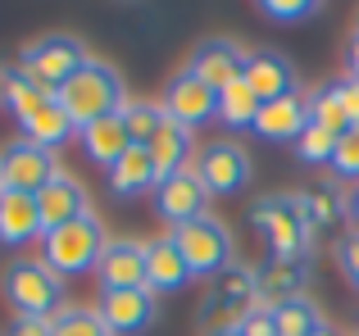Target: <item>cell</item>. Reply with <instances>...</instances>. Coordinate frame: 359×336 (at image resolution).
<instances>
[{
  "label": "cell",
  "instance_id": "obj_1",
  "mask_svg": "<svg viewBox=\"0 0 359 336\" xmlns=\"http://www.w3.org/2000/svg\"><path fill=\"white\" fill-rule=\"evenodd\" d=\"M55 100L64 105V114L73 118V127H87V123H96V118H109V114H118L123 105H128V96H123V78L109 64H100V59H87L78 73H73L69 82H64L60 91H55Z\"/></svg>",
  "mask_w": 359,
  "mask_h": 336
},
{
  "label": "cell",
  "instance_id": "obj_2",
  "mask_svg": "<svg viewBox=\"0 0 359 336\" xmlns=\"http://www.w3.org/2000/svg\"><path fill=\"white\" fill-rule=\"evenodd\" d=\"M0 291L14 304L18 318H41L50 323L64 309V277L46 259H14L0 277Z\"/></svg>",
  "mask_w": 359,
  "mask_h": 336
},
{
  "label": "cell",
  "instance_id": "obj_3",
  "mask_svg": "<svg viewBox=\"0 0 359 336\" xmlns=\"http://www.w3.org/2000/svg\"><path fill=\"white\" fill-rule=\"evenodd\" d=\"M105 227H100L96 214H87V218L69 223V227H55L41 237V259L55 268L60 277H82V273H96L100 259H105Z\"/></svg>",
  "mask_w": 359,
  "mask_h": 336
},
{
  "label": "cell",
  "instance_id": "obj_4",
  "mask_svg": "<svg viewBox=\"0 0 359 336\" xmlns=\"http://www.w3.org/2000/svg\"><path fill=\"white\" fill-rule=\"evenodd\" d=\"M264 314V300H259V286H255V268H223L219 277L210 282V295L201 304V323L205 332H223V328H245V323Z\"/></svg>",
  "mask_w": 359,
  "mask_h": 336
},
{
  "label": "cell",
  "instance_id": "obj_5",
  "mask_svg": "<svg viewBox=\"0 0 359 336\" xmlns=\"http://www.w3.org/2000/svg\"><path fill=\"white\" fill-rule=\"evenodd\" d=\"M250 223L259 227V237L273 246L278 259H300L314 246V227H309L305 209H300V195H264V200H255Z\"/></svg>",
  "mask_w": 359,
  "mask_h": 336
},
{
  "label": "cell",
  "instance_id": "obj_6",
  "mask_svg": "<svg viewBox=\"0 0 359 336\" xmlns=\"http://www.w3.org/2000/svg\"><path fill=\"white\" fill-rule=\"evenodd\" d=\"M173 241L182 250L191 277H219L223 268H232V232L219 218H210V214L173 227Z\"/></svg>",
  "mask_w": 359,
  "mask_h": 336
},
{
  "label": "cell",
  "instance_id": "obj_7",
  "mask_svg": "<svg viewBox=\"0 0 359 336\" xmlns=\"http://www.w3.org/2000/svg\"><path fill=\"white\" fill-rule=\"evenodd\" d=\"M87 64V50H82V41L78 36H64V32H50V36H41V41H32L23 50V59H18V69L27 73V78L36 82L41 91H60L64 82L73 78V73Z\"/></svg>",
  "mask_w": 359,
  "mask_h": 336
},
{
  "label": "cell",
  "instance_id": "obj_8",
  "mask_svg": "<svg viewBox=\"0 0 359 336\" xmlns=\"http://www.w3.org/2000/svg\"><path fill=\"white\" fill-rule=\"evenodd\" d=\"M159 109H164V118H173L177 127L196 132L201 123L219 118V91L205 87V82L196 78L191 69H177L173 78H168L164 96H159Z\"/></svg>",
  "mask_w": 359,
  "mask_h": 336
},
{
  "label": "cell",
  "instance_id": "obj_9",
  "mask_svg": "<svg viewBox=\"0 0 359 336\" xmlns=\"http://www.w3.org/2000/svg\"><path fill=\"white\" fill-rule=\"evenodd\" d=\"M196 177L205 182L210 195H237L250 182V155L237 141H210L196 160Z\"/></svg>",
  "mask_w": 359,
  "mask_h": 336
},
{
  "label": "cell",
  "instance_id": "obj_10",
  "mask_svg": "<svg viewBox=\"0 0 359 336\" xmlns=\"http://www.w3.org/2000/svg\"><path fill=\"white\" fill-rule=\"evenodd\" d=\"M50 177H60V168H55V150H41V146H32V141L5 146V155H0V182H5V191L36 195Z\"/></svg>",
  "mask_w": 359,
  "mask_h": 336
},
{
  "label": "cell",
  "instance_id": "obj_11",
  "mask_svg": "<svg viewBox=\"0 0 359 336\" xmlns=\"http://www.w3.org/2000/svg\"><path fill=\"white\" fill-rule=\"evenodd\" d=\"M245 59H250V55H245L237 41H228V36H205V41L196 46V55H191L187 69H191L205 87L228 91L232 82L245 78Z\"/></svg>",
  "mask_w": 359,
  "mask_h": 336
},
{
  "label": "cell",
  "instance_id": "obj_12",
  "mask_svg": "<svg viewBox=\"0 0 359 336\" xmlns=\"http://www.w3.org/2000/svg\"><path fill=\"white\" fill-rule=\"evenodd\" d=\"M155 209H159V218H168L173 227H182V223H191V218H205L210 191H205V182L196 177V168H182V173L164 177V182L155 186Z\"/></svg>",
  "mask_w": 359,
  "mask_h": 336
},
{
  "label": "cell",
  "instance_id": "obj_13",
  "mask_svg": "<svg viewBox=\"0 0 359 336\" xmlns=\"http://www.w3.org/2000/svg\"><path fill=\"white\" fill-rule=\"evenodd\" d=\"M36 214H41V237L55 232V227H69V223L87 218V214H91L87 186H82L78 177H69V173L50 177V182L36 191Z\"/></svg>",
  "mask_w": 359,
  "mask_h": 336
},
{
  "label": "cell",
  "instance_id": "obj_14",
  "mask_svg": "<svg viewBox=\"0 0 359 336\" xmlns=\"http://www.w3.org/2000/svg\"><path fill=\"white\" fill-rule=\"evenodd\" d=\"M96 314L105 318L109 336H141L155 323V295L146 286H137V291H100Z\"/></svg>",
  "mask_w": 359,
  "mask_h": 336
},
{
  "label": "cell",
  "instance_id": "obj_15",
  "mask_svg": "<svg viewBox=\"0 0 359 336\" xmlns=\"http://www.w3.org/2000/svg\"><path fill=\"white\" fill-rule=\"evenodd\" d=\"M241 82L255 91L259 105L282 100V96H296V69H291V59L278 55V50H255L250 59H245V78Z\"/></svg>",
  "mask_w": 359,
  "mask_h": 336
},
{
  "label": "cell",
  "instance_id": "obj_16",
  "mask_svg": "<svg viewBox=\"0 0 359 336\" xmlns=\"http://www.w3.org/2000/svg\"><path fill=\"white\" fill-rule=\"evenodd\" d=\"M96 277H100V291H137V286H146V246L141 241H109Z\"/></svg>",
  "mask_w": 359,
  "mask_h": 336
},
{
  "label": "cell",
  "instance_id": "obj_17",
  "mask_svg": "<svg viewBox=\"0 0 359 336\" xmlns=\"http://www.w3.org/2000/svg\"><path fill=\"white\" fill-rule=\"evenodd\" d=\"M305 282H309V255H300V259H278V255H273L269 264L255 273V286H259L264 309L305 295Z\"/></svg>",
  "mask_w": 359,
  "mask_h": 336
},
{
  "label": "cell",
  "instance_id": "obj_18",
  "mask_svg": "<svg viewBox=\"0 0 359 336\" xmlns=\"http://www.w3.org/2000/svg\"><path fill=\"white\" fill-rule=\"evenodd\" d=\"M305 127H309V100H300V91L259 105V118H255V132L264 141H300Z\"/></svg>",
  "mask_w": 359,
  "mask_h": 336
},
{
  "label": "cell",
  "instance_id": "obj_19",
  "mask_svg": "<svg viewBox=\"0 0 359 336\" xmlns=\"http://www.w3.org/2000/svg\"><path fill=\"white\" fill-rule=\"evenodd\" d=\"M191 282V268H187L182 250H177L173 237H159L146 246V291L159 295V291H182Z\"/></svg>",
  "mask_w": 359,
  "mask_h": 336
},
{
  "label": "cell",
  "instance_id": "obj_20",
  "mask_svg": "<svg viewBox=\"0 0 359 336\" xmlns=\"http://www.w3.org/2000/svg\"><path fill=\"white\" fill-rule=\"evenodd\" d=\"M78 141H82V150H87V160L100 164V168H114L123 155L132 150V136H128V127H123V114H109V118L87 123L78 132Z\"/></svg>",
  "mask_w": 359,
  "mask_h": 336
},
{
  "label": "cell",
  "instance_id": "obj_21",
  "mask_svg": "<svg viewBox=\"0 0 359 336\" xmlns=\"http://www.w3.org/2000/svg\"><path fill=\"white\" fill-rule=\"evenodd\" d=\"M150 150V164H155L159 182L173 173H182V168H191V155H196V132H187V127H177L173 118H164V127L155 132V141L146 146Z\"/></svg>",
  "mask_w": 359,
  "mask_h": 336
},
{
  "label": "cell",
  "instance_id": "obj_22",
  "mask_svg": "<svg viewBox=\"0 0 359 336\" xmlns=\"http://www.w3.org/2000/svg\"><path fill=\"white\" fill-rule=\"evenodd\" d=\"M41 237V214H36V195L5 191L0 195V241L5 246H27Z\"/></svg>",
  "mask_w": 359,
  "mask_h": 336
},
{
  "label": "cell",
  "instance_id": "obj_23",
  "mask_svg": "<svg viewBox=\"0 0 359 336\" xmlns=\"http://www.w3.org/2000/svg\"><path fill=\"white\" fill-rule=\"evenodd\" d=\"M105 177H109V191H114L118 200H137V195H146L150 186H159V173H155V164H150L146 146H132Z\"/></svg>",
  "mask_w": 359,
  "mask_h": 336
},
{
  "label": "cell",
  "instance_id": "obj_24",
  "mask_svg": "<svg viewBox=\"0 0 359 336\" xmlns=\"http://www.w3.org/2000/svg\"><path fill=\"white\" fill-rule=\"evenodd\" d=\"M78 132V127H73V118L64 114V105L60 100H46L41 109H36L32 118H27L23 123V141H32V146H41V150H60L64 141H69V136Z\"/></svg>",
  "mask_w": 359,
  "mask_h": 336
},
{
  "label": "cell",
  "instance_id": "obj_25",
  "mask_svg": "<svg viewBox=\"0 0 359 336\" xmlns=\"http://www.w3.org/2000/svg\"><path fill=\"white\" fill-rule=\"evenodd\" d=\"M0 100H5V109L18 118V127H23L27 118H32L36 109L46 105V100H50V91H41V87H36V82L14 64V69L0 73Z\"/></svg>",
  "mask_w": 359,
  "mask_h": 336
},
{
  "label": "cell",
  "instance_id": "obj_26",
  "mask_svg": "<svg viewBox=\"0 0 359 336\" xmlns=\"http://www.w3.org/2000/svg\"><path fill=\"white\" fill-rule=\"evenodd\" d=\"M269 323H273V336H314L323 332V309H318L309 295H296V300H282L269 309Z\"/></svg>",
  "mask_w": 359,
  "mask_h": 336
},
{
  "label": "cell",
  "instance_id": "obj_27",
  "mask_svg": "<svg viewBox=\"0 0 359 336\" xmlns=\"http://www.w3.org/2000/svg\"><path fill=\"white\" fill-rule=\"evenodd\" d=\"M255 118H259V100H255V91L245 82H232L228 91H219V123L223 127L241 132V127H255Z\"/></svg>",
  "mask_w": 359,
  "mask_h": 336
},
{
  "label": "cell",
  "instance_id": "obj_28",
  "mask_svg": "<svg viewBox=\"0 0 359 336\" xmlns=\"http://www.w3.org/2000/svg\"><path fill=\"white\" fill-rule=\"evenodd\" d=\"M118 114H123V127H128L132 146H150L155 132L164 127V109H159V100H128Z\"/></svg>",
  "mask_w": 359,
  "mask_h": 336
},
{
  "label": "cell",
  "instance_id": "obj_29",
  "mask_svg": "<svg viewBox=\"0 0 359 336\" xmlns=\"http://www.w3.org/2000/svg\"><path fill=\"white\" fill-rule=\"evenodd\" d=\"M300 209H305V218H309V227H332L337 218H341V209H346V200L332 191L327 182H314V186H305L300 191Z\"/></svg>",
  "mask_w": 359,
  "mask_h": 336
},
{
  "label": "cell",
  "instance_id": "obj_30",
  "mask_svg": "<svg viewBox=\"0 0 359 336\" xmlns=\"http://www.w3.org/2000/svg\"><path fill=\"white\" fill-rule=\"evenodd\" d=\"M309 123L323 127L327 136H337V141L351 132V118H346V109H341V100H337V87H332V82L314 91V100H309Z\"/></svg>",
  "mask_w": 359,
  "mask_h": 336
},
{
  "label": "cell",
  "instance_id": "obj_31",
  "mask_svg": "<svg viewBox=\"0 0 359 336\" xmlns=\"http://www.w3.org/2000/svg\"><path fill=\"white\" fill-rule=\"evenodd\" d=\"M50 336H109L105 318L87 304H64L60 314L50 318Z\"/></svg>",
  "mask_w": 359,
  "mask_h": 336
},
{
  "label": "cell",
  "instance_id": "obj_32",
  "mask_svg": "<svg viewBox=\"0 0 359 336\" xmlns=\"http://www.w3.org/2000/svg\"><path fill=\"white\" fill-rule=\"evenodd\" d=\"M332 150H337V136H327L323 127H314V123H309L296 141V155L305 164H332Z\"/></svg>",
  "mask_w": 359,
  "mask_h": 336
},
{
  "label": "cell",
  "instance_id": "obj_33",
  "mask_svg": "<svg viewBox=\"0 0 359 336\" xmlns=\"http://www.w3.org/2000/svg\"><path fill=\"white\" fill-rule=\"evenodd\" d=\"M332 168H337V177H346V182H359V127H351V132L337 141Z\"/></svg>",
  "mask_w": 359,
  "mask_h": 336
},
{
  "label": "cell",
  "instance_id": "obj_34",
  "mask_svg": "<svg viewBox=\"0 0 359 336\" xmlns=\"http://www.w3.org/2000/svg\"><path fill=\"white\" fill-rule=\"evenodd\" d=\"M259 14H269V18H287V23H296V18L318 14V5H314V0H264V5H259Z\"/></svg>",
  "mask_w": 359,
  "mask_h": 336
},
{
  "label": "cell",
  "instance_id": "obj_35",
  "mask_svg": "<svg viewBox=\"0 0 359 336\" xmlns=\"http://www.w3.org/2000/svg\"><path fill=\"white\" fill-rule=\"evenodd\" d=\"M332 87H337V100H341L351 127H359V82L355 78H341V82H332Z\"/></svg>",
  "mask_w": 359,
  "mask_h": 336
},
{
  "label": "cell",
  "instance_id": "obj_36",
  "mask_svg": "<svg viewBox=\"0 0 359 336\" xmlns=\"http://www.w3.org/2000/svg\"><path fill=\"white\" fill-rule=\"evenodd\" d=\"M337 259H341V273L355 282V291H359V237L351 241H341V250H337Z\"/></svg>",
  "mask_w": 359,
  "mask_h": 336
},
{
  "label": "cell",
  "instance_id": "obj_37",
  "mask_svg": "<svg viewBox=\"0 0 359 336\" xmlns=\"http://www.w3.org/2000/svg\"><path fill=\"white\" fill-rule=\"evenodd\" d=\"M5 336H50V323H41V318H14V328H9Z\"/></svg>",
  "mask_w": 359,
  "mask_h": 336
},
{
  "label": "cell",
  "instance_id": "obj_38",
  "mask_svg": "<svg viewBox=\"0 0 359 336\" xmlns=\"http://www.w3.org/2000/svg\"><path fill=\"white\" fill-rule=\"evenodd\" d=\"M346 64H351V78L359 82V32H351V41H346Z\"/></svg>",
  "mask_w": 359,
  "mask_h": 336
},
{
  "label": "cell",
  "instance_id": "obj_39",
  "mask_svg": "<svg viewBox=\"0 0 359 336\" xmlns=\"http://www.w3.org/2000/svg\"><path fill=\"white\" fill-rule=\"evenodd\" d=\"M346 218L355 223V237H359V186L351 191V200H346Z\"/></svg>",
  "mask_w": 359,
  "mask_h": 336
},
{
  "label": "cell",
  "instance_id": "obj_40",
  "mask_svg": "<svg viewBox=\"0 0 359 336\" xmlns=\"http://www.w3.org/2000/svg\"><path fill=\"white\" fill-rule=\"evenodd\" d=\"M205 336H241V328H223V332H205Z\"/></svg>",
  "mask_w": 359,
  "mask_h": 336
},
{
  "label": "cell",
  "instance_id": "obj_41",
  "mask_svg": "<svg viewBox=\"0 0 359 336\" xmlns=\"http://www.w3.org/2000/svg\"><path fill=\"white\" fill-rule=\"evenodd\" d=\"M314 336H332V328H323V332H314Z\"/></svg>",
  "mask_w": 359,
  "mask_h": 336
},
{
  "label": "cell",
  "instance_id": "obj_42",
  "mask_svg": "<svg viewBox=\"0 0 359 336\" xmlns=\"http://www.w3.org/2000/svg\"><path fill=\"white\" fill-rule=\"evenodd\" d=\"M0 195H5V182H0Z\"/></svg>",
  "mask_w": 359,
  "mask_h": 336
},
{
  "label": "cell",
  "instance_id": "obj_43",
  "mask_svg": "<svg viewBox=\"0 0 359 336\" xmlns=\"http://www.w3.org/2000/svg\"><path fill=\"white\" fill-rule=\"evenodd\" d=\"M355 32H359V27H355Z\"/></svg>",
  "mask_w": 359,
  "mask_h": 336
}]
</instances>
